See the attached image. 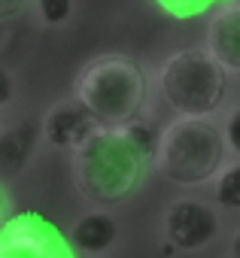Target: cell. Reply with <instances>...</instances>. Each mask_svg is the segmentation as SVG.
I'll list each match as a JSON object with an SVG mask.
<instances>
[{
	"label": "cell",
	"mask_w": 240,
	"mask_h": 258,
	"mask_svg": "<svg viewBox=\"0 0 240 258\" xmlns=\"http://www.w3.org/2000/svg\"><path fill=\"white\" fill-rule=\"evenodd\" d=\"M149 164L152 161L125 127H97L73 152L70 173L76 191L88 204L115 207L140 188Z\"/></svg>",
	"instance_id": "obj_1"
},
{
	"label": "cell",
	"mask_w": 240,
	"mask_h": 258,
	"mask_svg": "<svg viewBox=\"0 0 240 258\" xmlns=\"http://www.w3.org/2000/svg\"><path fill=\"white\" fill-rule=\"evenodd\" d=\"M149 94V76L140 61L106 52L91 58L73 79V97L100 127H125L140 118Z\"/></svg>",
	"instance_id": "obj_2"
},
{
	"label": "cell",
	"mask_w": 240,
	"mask_h": 258,
	"mask_svg": "<svg viewBox=\"0 0 240 258\" xmlns=\"http://www.w3.org/2000/svg\"><path fill=\"white\" fill-rule=\"evenodd\" d=\"M222 124L213 118H173L161 127V146L155 167L179 188H201L216 182L228 158Z\"/></svg>",
	"instance_id": "obj_3"
},
{
	"label": "cell",
	"mask_w": 240,
	"mask_h": 258,
	"mask_svg": "<svg viewBox=\"0 0 240 258\" xmlns=\"http://www.w3.org/2000/svg\"><path fill=\"white\" fill-rule=\"evenodd\" d=\"M228 76L207 46H186L161 61L155 85L176 118H213L228 97Z\"/></svg>",
	"instance_id": "obj_4"
},
{
	"label": "cell",
	"mask_w": 240,
	"mask_h": 258,
	"mask_svg": "<svg viewBox=\"0 0 240 258\" xmlns=\"http://www.w3.org/2000/svg\"><path fill=\"white\" fill-rule=\"evenodd\" d=\"M0 258H76V246L46 216L19 213L0 231Z\"/></svg>",
	"instance_id": "obj_5"
},
{
	"label": "cell",
	"mask_w": 240,
	"mask_h": 258,
	"mask_svg": "<svg viewBox=\"0 0 240 258\" xmlns=\"http://www.w3.org/2000/svg\"><path fill=\"white\" fill-rule=\"evenodd\" d=\"M161 231L170 249L176 252H198L210 246L219 234V216L198 198L173 201L161 216Z\"/></svg>",
	"instance_id": "obj_6"
},
{
	"label": "cell",
	"mask_w": 240,
	"mask_h": 258,
	"mask_svg": "<svg viewBox=\"0 0 240 258\" xmlns=\"http://www.w3.org/2000/svg\"><path fill=\"white\" fill-rule=\"evenodd\" d=\"M97 121L91 118V112L76 100H58L46 109L43 115V124H40V131H43V140L55 149H70L76 152L94 131H97Z\"/></svg>",
	"instance_id": "obj_7"
},
{
	"label": "cell",
	"mask_w": 240,
	"mask_h": 258,
	"mask_svg": "<svg viewBox=\"0 0 240 258\" xmlns=\"http://www.w3.org/2000/svg\"><path fill=\"white\" fill-rule=\"evenodd\" d=\"M207 52L228 73H240V0L237 4H222L210 16Z\"/></svg>",
	"instance_id": "obj_8"
},
{
	"label": "cell",
	"mask_w": 240,
	"mask_h": 258,
	"mask_svg": "<svg viewBox=\"0 0 240 258\" xmlns=\"http://www.w3.org/2000/svg\"><path fill=\"white\" fill-rule=\"evenodd\" d=\"M70 240H73L76 249H82L88 255H100L118 240V225H115V219L109 213L91 210V213L76 219V225L70 231Z\"/></svg>",
	"instance_id": "obj_9"
},
{
	"label": "cell",
	"mask_w": 240,
	"mask_h": 258,
	"mask_svg": "<svg viewBox=\"0 0 240 258\" xmlns=\"http://www.w3.org/2000/svg\"><path fill=\"white\" fill-rule=\"evenodd\" d=\"M34 152V127L13 121L0 127V176H19Z\"/></svg>",
	"instance_id": "obj_10"
},
{
	"label": "cell",
	"mask_w": 240,
	"mask_h": 258,
	"mask_svg": "<svg viewBox=\"0 0 240 258\" xmlns=\"http://www.w3.org/2000/svg\"><path fill=\"white\" fill-rule=\"evenodd\" d=\"M225 0H152V7L158 13H164L167 19H176V22H192V19H201L207 13H216Z\"/></svg>",
	"instance_id": "obj_11"
},
{
	"label": "cell",
	"mask_w": 240,
	"mask_h": 258,
	"mask_svg": "<svg viewBox=\"0 0 240 258\" xmlns=\"http://www.w3.org/2000/svg\"><path fill=\"white\" fill-rule=\"evenodd\" d=\"M213 195H216V204L222 210L240 213V161L225 164V170L213 182Z\"/></svg>",
	"instance_id": "obj_12"
},
{
	"label": "cell",
	"mask_w": 240,
	"mask_h": 258,
	"mask_svg": "<svg viewBox=\"0 0 240 258\" xmlns=\"http://www.w3.org/2000/svg\"><path fill=\"white\" fill-rule=\"evenodd\" d=\"M125 131L131 134V140L143 149V155L155 164V158H158V146H161V131L158 127H152V124H146V121H131V124H125Z\"/></svg>",
	"instance_id": "obj_13"
},
{
	"label": "cell",
	"mask_w": 240,
	"mask_h": 258,
	"mask_svg": "<svg viewBox=\"0 0 240 258\" xmlns=\"http://www.w3.org/2000/svg\"><path fill=\"white\" fill-rule=\"evenodd\" d=\"M34 7H37L40 22L49 28H58L73 16V0H37Z\"/></svg>",
	"instance_id": "obj_14"
},
{
	"label": "cell",
	"mask_w": 240,
	"mask_h": 258,
	"mask_svg": "<svg viewBox=\"0 0 240 258\" xmlns=\"http://www.w3.org/2000/svg\"><path fill=\"white\" fill-rule=\"evenodd\" d=\"M222 134H225L228 152L240 161V103L228 109V115H225V121H222Z\"/></svg>",
	"instance_id": "obj_15"
},
{
	"label": "cell",
	"mask_w": 240,
	"mask_h": 258,
	"mask_svg": "<svg viewBox=\"0 0 240 258\" xmlns=\"http://www.w3.org/2000/svg\"><path fill=\"white\" fill-rule=\"evenodd\" d=\"M19 213H16V198H13V191L0 182V231H4L13 219H16Z\"/></svg>",
	"instance_id": "obj_16"
},
{
	"label": "cell",
	"mask_w": 240,
	"mask_h": 258,
	"mask_svg": "<svg viewBox=\"0 0 240 258\" xmlns=\"http://www.w3.org/2000/svg\"><path fill=\"white\" fill-rule=\"evenodd\" d=\"M13 94H16V79L7 67H0V109L13 100Z\"/></svg>",
	"instance_id": "obj_17"
},
{
	"label": "cell",
	"mask_w": 240,
	"mask_h": 258,
	"mask_svg": "<svg viewBox=\"0 0 240 258\" xmlns=\"http://www.w3.org/2000/svg\"><path fill=\"white\" fill-rule=\"evenodd\" d=\"M28 4L31 0H0V19H13L19 13H25Z\"/></svg>",
	"instance_id": "obj_18"
},
{
	"label": "cell",
	"mask_w": 240,
	"mask_h": 258,
	"mask_svg": "<svg viewBox=\"0 0 240 258\" xmlns=\"http://www.w3.org/2000/svg\"><path fill=\"white\" fill-rule=\"evenodd\" d=\"M228 252H231V258H240V228L234 231V237H231V246H228Z\"/></svg>",
	"instance_id": "obj_19"
},
{
	"label": "cell",
	"mask_w": 240,
	"mask_h": 258,
	"mask_svg": "<svg viewBox=\"0 0 240 258\" xmlns=\"http://www.w3.org/2000/svg\"><path fill=\"white\" fill-rule=\"evenodd\" d=\"M225 4H237V0H225Z\"/></svg>",
	"instance_id": "obj_20"
},
{
	"label": "cell",
	"mask_w": 240,
	"mask_h": 258,
	"mask_svg": "<svg viewBox=\"0 0 240 258\" xmlns=\"http://www.w3.org/2000/svg\"><path fill=\"white\" fill-rule=\"evenodd\" d=\"M0 127H4V124H0Z\"/></svg>",
	"instance_id": "obj_21"
}]
</instances>
